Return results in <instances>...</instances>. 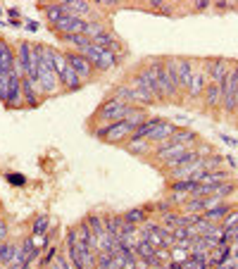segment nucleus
I'll return each mask as SVG.
<instances>
[{"mask_svg": "<svg viewBox=\"0 0 238 269\" xmlns=\"http://www.w3.org/2000/svg\"><path fill=\"white\" fill-rule=\"evenodd\" d=\"M129 86H133L136 91H141L145 93L148 98H153L155 103L162 100V95H159V86H158V74H155V69L153 67H148V64H141L131 77L127 79Z\"/></svg>", "mask_w": 238, "mask_h": 269, "instance_id": "nucleus-1", "label": "nucleus"}, {"mask_svg": "<svg viewBox=\"0 0 238 269\" xmlns=\"http://www.w3.org/2000/svg\"><path fill=\"white\" fill-rule=\"evenodd\" d=\"M195 153H198L200 158L205 160V158H210V155H214L217 150H214V148H212V145H210V143H207V141H200V143H198V145H195Z\"/></svg>", "mask_w": 238, "mask_h": 269, "instance_id": "nucleus-39", "label": "nucleus"}, {"mask_svg": "<svg viewBox=\"0 0 238 269\" xmlns=\"http://www.w3.org/2000/svg\"><path fill=\"white\" fill-rule=\"evenodd\" d=\"M50 231V215L48 212H38L31 219V231L29 234H48Z\"/></svg>", "mask_w": 238, "mask_h": 269, "instance_id": "nucleus-27", "label": "nucleus"}, {"mask_svg": "<svg viewBox=\"0 0 238 269\" xmlns=\"http://www.w3.org/2000/svg\"><path fill=\"white\" fill-rule=\"evenodd\" d=\"M234 98H236V110H238V86L234 88Z\"/></svg>", "mask_w": 238, "mask_h": 269, "instance_id": "nucleus-57", "label": "nucleus"}, {"mask_svg": "<svg viewBox=\"0 0 238 269\" xmlns=\"http://www.w3.org/2000/svg\"><path fill=\"white\" fill-rule=\"evenodd\" d=\"M60 250H62V245H55V243H53V245L48 248L46 253L41 255V260H38V269L50 267V265H53V262L57 260V255H60Z\"/></svg>", "mask_w": 238, "mask_h": 269, "instance_id": "nucleus-32", "label": "nucleus"}, {"mask_svg": "<svg viewBox=\"0 0 238 269\" xmlns=\"http://www.w3.org/2000/svg\"><path fill=\"white\" fill-rule=\"evenodd\" d=\"M238 190V181L236 179H229V181H224V184H217V186H214V195H217V198H229V195H231V193H236Z\"/></svg>", "mask_w": 238, "mask_h": 269, "instance_id": "nucleus-33", "label": "nucleus"}, {"mask_svg": "<svg viewBox=\"0 0 238 269\" xmlns=\"http://www.w3.org/2000/svg\"><path fill=\"white\" fill-rule=\"evenodd\" d=\"M198 184L193 179H181V181H167V190L169 193H190Z\"/></svg>", "mask_w": 238, "mask_h": 269, "instance_id": "nucleus-29", "label": "nucleus"}, {"mask_svg": "<svg viewBox=\"0 0 238 269\" xmlns=\"http://www.w3.org/2000/svg\"><path fill=\"white\" fill-rule=\"evenodd\" d=\"M155 255V248H153V243L150 241H138V245H136V257H143V260H148V257H153Z\"/></svg>", "mask_w": 238, "mask_h": 269, "instance_id": "nucleus-35", "label": "nucleus"}, {"mask_svg": "<svg viewBox=\"0 0 238 269\" xmlns=\"http://www.w3.org/2000/svg\"><path fill=\"white\" fill-rule=\"evenodd\" d=\"M203 103H205V110L210 112H217L222 108V88H219V83L207 81L205 91H203Z\"/></svg>", "mask_w": 238, "mask_h": 269, "instance_id": "nucleus-12", "label": "nucleus"}, {"mask_svg": "<svg viewBox=\"0 0 238 269\" xmlns=\"http://www.w3.org/2000/svg\"><path fill=\"white\" fill-rule=\"evenodd\" d=\"M86 24H88V19H81L77 15H64L50 29L57 33V38H60V36H69V33H86Z\"/></svg>", "mask_w": 238, "mask_h": 269, "instance_id": "nucleus-7", "label": "nucleus"}, {"mask_svg": "<svg viewBox=\"0 0 238 269\" xmlns=\"http://www.w3.org/2000/svg\"><path fill=\"white\" fill-rule=\"evenodd\" d=\"M112 124H114V122H105L103 127H98V129H91V131H93V136H95V138H100V141H103V138L107 136V131H110V129H112Z\"/></svg>", "mask_w": 238, "mask_h": 269, "instance_id": "nucleus-45", "label": "nucleus"}, {"mask_svg": "<svg viewBox=\"0 0 238 269\" xmlns=\"http://www.w3.org/2000/svg\"><path fill=\"white\" fill-rule=\"evenodd\" d=\"M86 224H88V229H91V234L93 236H100L103 231H105V219H103V215H98V212H91L88 217H83Z\"/></svg>", "mask_w": 238, "mask_h": 269, "instance_id": "nucleus-31", "label": "nucleus"}, {"mask_svg": "<svg viewBox=\"0 0 238 269\" xmlns=\"http://www.w3.org/2000/svg\"><path fill=\"white\" fill-rule=\"evenodd\" d=\"M15 57L17 62L22 64V69H24V77L31 79V41H17Z\"/></svg>", "mask_w": 238, "mask_h": 269, "instance_id": "nucleus-13", "label": "nucleus"}, {"mask_svg": "<svg viewBox=\"0 0 238 269\" xmlns=\"http://www.w3.org/2000/svg\"><path fill=\"white\" fill-rule=\"evenodd\" d=\"M222 229H236L238 226V210H231L226 217H224V222L219 224Z\"/></svg>", "mask_w": 238, "mask_h": 269, "instance_id": "nucleus-40", "label": "nucleus"}, {"mask_svg": "<svg viewBox=\"0 0 238 269\" xmlns=\"http://www.w3.org/2000/svg\"><path fill=\"white\" fill-rule=\"evenodd\" d=\"M234 236H236V241H234V243H238V226L234 229Z\"/></svg>", "mask_w": 238, "mask_h": 269, "instance_id": "nucleus-58", "label": "nucleus"}, {"mask_svg": "<svg viewBox=\"0 0 238 269\" xmlns=\"http://www.w3.org/2000/svg\"><path fill=\"white\" fill-rule=\"evenodd\" d=\"M15 245L12 241H2L0 243V265H5V267H10L12 265V260H15Z\"/></svg>", "mask_w": 238, "mask_h": 269, "instance_id": "nucleus-30", "label": "nucleus"}, {"mask_svg": "<svg viewBox=\"0 0 238 269\" xmlns=\"http://www.w3.org/2000/svg\"><path fill=\"white\" fill-rule=\"evenodd\" d=\"M172 210H176L169 200H159V203H155V215L158 217H162V215H167V212H172Z\"/></svg>", "mask_w": 238, "mask_h": 269, "instance_id": "nucleus-43", "label": "nucleus"}, {"mask_svg": "<svg viewBox=\"0 0 238 269\" xmlns=\"http://www.w3.org/2000/svg\"><path fill=\"white\" fill-rule=\"evenodd\" d=\"M122 105H124V100H119V98H114V95H107V98L98 105V110L93 112V122H112L114 112L119 110Z\"/></svg>", "mask_w": 238, "mask_h": 269, "instance_id": "nucleus-8", "label": "nucleus"}, {"mask_svg": "<svg viewBox=\"0 0 238 269\" xmlns=\"http://www.w3.org/2000/svg\"><path fill=\"white\" fill-rule=\"evenodd\" d=\"M176 129H179V127H176L174 122L164 119V122H162V124H159L158 129H153V134L148 136V141L153 143V145H159V143H167L169 138H172V134H174Z\"/></svg>", "mask_w": 238, "mask_h": 269, "instance_id": "nucleus-16", "label": "nucleus"}, {"mask_svg": "<svg viewBox=\"0 0 238 269\" xmlns=\"http://www.w3.org/2000/svg\"><path fill=\"white\" fill-rule=\"evenodd\" d=\"M155 260H158L159 265H169V262H172L169 248H155Z\"/></svg>", "mask_w": 238, "mask_h": 269, "instance_id": "nucleus-42", "label": "nucleus"}, {"mask_svg": "<svg viewBox=\"0 0 238 269\" xmlns=\"http://www.w3.org/2000/svg\"><path fill=\"white\" fill-rule=\"evenodd\" d=\"M107 269H124V260H122L119 255H112L110 267H107Z\"/></svg>", "mask_w": 238, "mask_h": 269, "instance_id": "nucleus-48", "label": "nucleus"}, {"mask_svg": "<svg viewBox=\"0 0 238 269\" xmlns=\"http://www.w3.org/2000/svg\"><path fill=\"white\" fill-rule=\"evenodd\" d=\"M81 55L93 64V69H95V72H100V74L110 72V69H114L117 64L122 62V60H119V55H114L112 50H105V48L95 46V43H91L86 50H81Z\"/></svg>", "mask_w": 238, "mask_h": 269, "instance_id": "nucleus-2", "label": "nucleus"}, {"mask_svg": "<svg viewBox=\"0 0 238 269\" xmlns=\"http://www.w3.org/2000/svg\"><path fill=\"white\" fill-rule=\"evenodd\" d=\"M64 5H67L69 15H77V17H81V19H91V15H93V5H91V2H83V0H64Z\"/></svg>", "mask_w": 238, "mask_h": 269, "instance_id": "nucleus-23", "label": "nucleus"}, {"mask_svg": "<svg viewBox=\"0 0 238 269\" xmlns=\"http://www.w3.org/2000/svg\"><path fill=\"white\" fill-rule=\"evenodd\" d=\"M77 243H79V231H77V226H69L67 234H64V250L67 248H74Z\"/></svg>", "mask_w": 238, "mask_h": 269, "instance_id": "nucleus-37", "label": "nucleus"}, {"mask_svg": "<svg viewBox=\"0 0 238 269\" xmlns=\"http://www.w3.org/2000/svg\"><path fill=\"white\" fill-rule=\"evenodd\" d=\"M112 95H114V98H119V100H124V103H129V105H136V108H148V105H153V103H155L153 98H148L145 93L136 91L133 86H129L127 81H124V83H117V86H114V91H112Z\"/></svg>", "mask_w": 238, "mask_h": 269, "instance_id": "nucleus-5", "label": "nucleus"}, {"mask_svg": "<svg viewBox=\"0 0 238 269\" xmlns=\"http://www.w3.org/2000/svg\"><path fill=\"white\" fill-rule=\"evenodd\" d=\"M224 162H226V164H229V167H231V169H234V172H236L238 162H236V158H234V155H229V158H224Z\"/></svg>", "mask_w": 238, "mask_h": 269, "instance_id": "nucleus-55", "label": "nucleus"}, {"mask_svg": "<svg viewBox=\"0 0 238 269\" xmlns=\"http://www.w3.org/2000/svg\"><path fill=\"white\" fill-rule=\"evenodd\" d=\"M148 117H150V114L145 112V108H133V112L129 114L127 119H124V122H127V124H129L131 129H138V127L143 124V122L148 119Z\"/></svg>", "mask_w": 238, "mask_h": 269, "instance_id": "nucleus-34", "label": "nucleus"}, {"mask_svg": "<svg viewBox=\"0 0 238 269\" xmlns=\"http://www.w3.org/2000/svg\"><path fill=\"white\" fill-rule=\"evenodd\" d=\"M164 72L169 77V83L181 93V86H179V57H164Z\"/></svg>", "mask_w": 238, "mask_h": 269, "instance_id": "nucleus-25", "label": "nucleus"}, {"mask_svg": "<svg viewBox=\"0 0 238 269\" xmlns=\"http://www.w3.org/2000/svg\"><path fill=\"white\" fill-rule=\"evenodd\" d=\"M188 148H184V145H179V143H159V145H155V150H153V155L158 158V164L159 162H164V160L169 158H176V155H181V153H186Z\"/></svg>", "mask_w": 238, "mask_h": 269, "instance_id": "nucleus-14", "label": "nucleus"}, {"mask_svg": "<svg viewBox=\"0 0 238 269\" xmlns=\"http://www.w3.org/2000/svg\"><path fill=\"white\" fill-rule=\"evenodd\" d=\"M164 122V117H148L138 129H133V134L129 136V141H138V138H148L153 134V129H158Z\"/></svg>", "mask_w": 238, "mask_h": 269, "instance_id": "nucleus-19", "label": "nucleus"}, {"mask_svg": "<svg viewBox=\"0 0 238 269\" xmlns=\"http://www.w3.org/2000/svg\"><path fill=\"white\" fill-rule=\"evenodd\" d=\"M24 22H26V24H24V29H26V31L36 33V31H38V29H41V24H38L36 19H24Z\"/></svg>", "mask_w": 238, "mask_h": 269, "instance_id": "nucleus-50", "label": "nucleus"}, {"mask_svg": "<svg viewBox=\"0 0 238 269\" xmlns=\"http://www.w3.org/2000/svg\"><path fill=\"white\" fill-rule=\"evenodd\" d=\"M207 81H210V79H207L205 72H203L200 67H195V74H193V81H190L186 95H188V98H203V91H205Z\"/></svg>", "mask_w": 238, "mask_h": 269, "instance_id": "nucleus-20", "label": "nucleus"}, {"mask_svg": "<svg viewBox=\"0 0 238 269\" xmlns=\"http://www.w3.org/2000/svg\"><path fill=\"white\" fill-rule=\"evenodd\" d=\"M2 15H5V10H2V5H0V19H2Z\"/></svg>", "mask_w": 238, "mask_h": 269, "instance_id": "nucleus-60", "label": "nucleus"}, {"mask_svg": "<svg viewBox=\"0 0 238 269\" xmlns=\"http://www.w3.org/2000/svg\"><path fill=\"white\" fill-rule=\"evenodd\" d=\"M153 269H167V265H158V267H153Z\"/></svg>", "mask_w": 238, "mask_h": 269, "instance_id": "nucleus-59", "label": "nucleus"}, {"mask_svg": "<svg viewBox=\"0 0 238 269\" xmlns=\"http://www.w3.org/2000/svg\"><path fill=\"white\" fill-rule=\"evenodd\" d=\"M222 141L226 143V145H231V148H236V145H238L236 138H231V136H226V134H222Z\"/></svg>", "mask_w": 238, "mask_h": 269, "instance_id": "nucleus-54", "label": "nucleus"}, {"mask_svg": "<svg viewBox=\"0 0 238 269\" xmlns=\"http://www.w3.org/2000/svg\"><path fill=\"white\" fill-rule=\"evenodd\" d=\"M122 219L127 224H136V226H141V224H145L150 217L143 212V207H131V210H127V212H122Z\"/></svg>", "mask_w": 238, "mask_h": 269, "instance_id": "nucleus-26", "label": "nucleus"}, {"mask_svg": "<svg viewBox=\"0 0 238 269\" xmlns=\"http://www.w3.org/2000/svg\"><path fill=\"white\" fill-rule=\"evenodd\" d=\"M38 83H41V91H43V98H53V95H60L64 91L62 88V81L60 77L55 74L53 64H50V57H48V48H46V55L38 64Z\"/></svg>", "mask_w": 238, "mask_h": 269, "instance_id": "nucleus-3", "label": "nucleus"}, {"mask_svg": "<svg viewBox=\"0 0 238 269\" xmlns=\"http://www.w3.org/2000/svg\"><path fill=\"white\" fill-rule=\"evenodd\" d=\"M133 134V129L129 127L127 122H114L112 129L107 131V136L103 138L105 143H110V145H124L129 141V136Z\"/></svg>", "mask_w": 238, "mask_h": 269, "instance_id": "nucleus-10", "label": "nucleus"}, {"mask_svg": "<svg viewBox=\"0 0 238 269\" xmlns=\"http://www.w3.org/2000/svg\"><path fill=\"white\" fill-rule=\"evenodd\" d=\"M231 179V169H212V172H198L193 176L195 184H205V186H217V184H224Z\"/></svg>", "mask_w": 238, "mask_h": 269, "instance_id": "nucleus-11", "label": "nucleus"}, {"mask_svg": "<svg viewBox=\"0 0 238 269\" xmlns=\"http://www.w3.org/2000/svg\"><path fill=\"white\" fill-rule=\"evenodd\" d=\"M0 219H2V203H0Z\"/></svg>", "mask_w": 238, "mask_h": 269, "instance_id": "nucleus-61", "label": "nucleus"}, {"mask_svg": "<svg viewBox=\"0 0 238 269\" xmlns=\"http://www.w3.org/2000/svg\"><path fill=\"white\" fill-rule=\"evenodd\" d=\"M193 74H195V64L190 57H179V86H181V91L186 93L190 86V81H193Z\"/></svg>", "mask_w": 238, "mask_h": 269, "instance_id": "nucleus-15", "label": "nucleus"}, {"mask_svg": "<svg viewBox=\"0 0 238 269\" xmlns=\"http://www.w3.org/2000/svg\"><path fill=\"white\" fill-rule=\"evenodd\" d=\"M107 29H110V27H107L105 22H100V19H88V24H86V33H83V36H88L91 41H95L98 36H103Z\"/></svg>", "mask_w": 238, "mask_h": 269, "instance_id": "nucleus-28", "label": "nucleus"}, {"mask_svg": "<svg viewBox=\"0 0 238 269\" xmlns=\"http://www.w3.org/2000/svg\"><path fill=\"white\" fill-rule=\"evenodd\" d=\"M231 210H234V205H231V203H219V205L212 207V210H205V212H203V219H205V222H210V224H222L224 217H226Z\"/></svg>", "mask_w": 238, "mask_h": 269, "instance_id": "nucleus-22", "label": "nucleus"}, {"mask_svg": "<svg viewBox=\"0 0 238 269\" xmlns=\"http://www.w3.org/2000/svg\"><path fill=\"white\" fill-rule=\"evenodd\" d=\"M93 269H100V267H98V265H95V267H93Z\"/></svg>", "mask_w": 238, "mask_h": 269, "instance_id": "nucleus-62", "label": "nucleus"}, {"mask_svg": "<svg viewBox=\"0 0 238 269\" xmlns=\"http://www.w3.org/2000/svg\"><path fill=\"white\" fill-rule=\"evenodd\" d=\"M7 236H10V226H7L5 219H0V243H2V241H7Z\"/></svg>", "mask_w": 238, "mask_h": 269, "instance_id": "nucleus-49", "label": "nucleus"}, {"mask_svg": "<svg viewBox=\"0 0 238 269\" xmlns=\"http://www.w3.org/2000/svg\"><path fill=\"white\" fill-rule=\"evenodd\" d=\"M48 57H50V64H53L55 74H57V77H60V81H62L64 69L69 67V62H67V55H64V50H60V48H50V46H48Z\"/></svg>", "mask_w": 238, "mask_h": 269, "instance_id": "nucleus-21", "label": "nucleus"}, {"mask_svg": "<svg viewBox=\"0 0 238 269\" xmlns=\"http://www.w3.org/2000/svg\"><path fill=\"white\" fill-rule=\"evenodd\" d=\"M110 260H112L110 253H98V262H95V265H98L100 269H107L110 267Z\"/></svg>", "mask_w": 238, "mask_h": 269, "instance_id": "nucleus-47", "label": "nucleus"}, {"mask_svg": "<svg viewBox=\"0 0 238 269\" xmlns=\"http://www.w3.org/2000/svg\"><path fill=\"white\" fill-rule=\"evenodd\" d=\"M143 212H145V215H148V217H153V215H155V203H143Z\"/></svg>", "mask_w": 238, "mask_h": 269, "instance_id": "nucleus-52", "label": "nucleus"}, {"mask_svg": "<svg viewBox=\"0 0 238 269\" xmlns=\"http://www.w3.org/2000/svg\"><path fill=\"white\" fill-rule=\"evenodd\" d=\"M145 64L153 67L155 74H158V86H159V95H162V100H169V103L179 100V95L181 93L169 83V77H167V72H164V57H150Z\"/></svg>", "mask_w": 238, "mask_h": 269, "instance_id": "nucleus-4", "label": "nucleus"}, {"mask_svg": "<svg viewBox=\"0 0 238 269\" xmlns=\"http://www.w3.org/2000/svg\"><path fill=\"white\" fill-rule=\"evenodd\" d=\"M64 55H67V62H69V67L77 72V77H79L81 81H91L98 74L93 69V64L88 62L81 53H77V50H64Z\"/></svg>", "mask_w": 238, "mask_h": 269, "instance_id": "nucleus-6", "label": "nucleus"}, {"mask_svg": "<svg viewBox=\"0 0 238 269\" xmlns=\"http://www.w3.org/2000/svg\"><path fill=\"white\" fill-rule=\"evenodd\" d=\"M103 219H105V231H107L112 238H119V231H122V226H124L122 215H119V212H107V215H103Z\"/></svg>", "mask_w": 238, "mask_h": 269, "instance_id": "nucleus-24", "label": "nucleus"}, {"mask_svg": "<svg viewBox=\"0 0 238 269\" xmlns=\"http://www.w3.org/2000/svg\"><path fill=\"white\" fill-rule=\"evenodd\" d=\"M172 143H179V145H184V148H188V150H193L198 143H200V136L193 131V129H176L174 134H172V138H169Z\"/></svg>", "mask_w": 238, "mask_h": 269, "instance_id": "nucleus-17", "label": "nucleus"}, {"mask_svg": "<svg viewBox=\"0 0 238 269\" xmlns=\"http://www.w3.org/2000/svg\"><path fill=\"white\" fill-rule=\"evenodd\" d=\"M169 255H172V262H186L190 255H188V250L186 248H179V245H174V248H169Z\"/></svg>", "mask_w": 238, "mask_h": 269, "instance_id": "nucleus-38", "label": "nucleus"}, {"mask_svg": "<svg viewBox=\"0 0 238 269\" xmlns=\"http://www.w3.org/2000/svg\"><path fill=\"white\" fill-rule=\"evenodd\" d=\"M231 74L238 79V60H234V62H231Z\"/></svg>", "mask_w": 238, "mask_h": 269, "instance_id": "nucleus-56", "label": "nucleus"}, {"mask_svg": "<svg viewBox=\"0 0 238 269\" xmlns=\"http://www.w3.org/2000/svg\"><path fill=\"white\" fill-rule=\"evenodd\" d=\"M5 15H7V19H22L19 7H7V10H5Z\"/></svg>", "mask_w": 238, "mask_h": 269, "instance_id": "nucleus-51", "label": "nucleus"}, {"mask_svg": "<svg viewBox=\"0 0 238 269\" xmlns=\"http://www.w3.org/2000/svg\"><path fill=\"white\" fill-rule=\"evenodd\" d=\"M212 7L217 12H231V10H238V2H234V0H212Z\"/></svg>", "mask_w": 238, "mask_h": 269, "instance_id": "nucleus-36", "label": "nucleus"}, {"mask_svg": "<svg viewBox=\"0 0 238 269\" xmlns=\"http://www.w3.org/2000/svg\"><path fill=\"white\" fill-rule=\"evenodd\" d=\"M127 153L131 155H138V158H145V155H153V150H155V145L148 141V138H138V141H127L122 145Z\"/></svg>", "mask_w": 238, "mask_h": 269, "instance_id": "nucleus-18", "label": "nucleus"}, {"mask_svg": "<svg viewBox=\"0 0 238 269\" xmlns=\"http://www.w3.org/2000/svg\"><path fill=\"white\" fill-rule=\"evenodd\" d=\"M7 27H15V29H22V27H24V19H7Z\"/></svg>", "mask_w": 238, "mask_h": 269, "instance_id": "nucleus-53", "label": "nucleus"}, {"mask_svg": "<svg viewBox=\"0 0 238 269\" xmlns=\"http://www.w3.org/2000/svg\"><path fill=\"white\" fill-rule=\"evenodd\" d=\"M212 7V0H195L193 2V12H207Z\"/></svg>", "mask_w": 238, "mask_h": 269, "instance_id": "nucleus-46", "label": "nucleus"}, {"mask_svg": "<svg viewBox=\"0 0 238 269\" xmlns=\"http://www.w3.org/2000/svg\"><path fill=\"white\" fill-rule=\"evenodd\" d=\"M5 179H7L12 186H26V176L19 174V172H7V174H5Z\"/></svg>", "mask_w": 238, "mask_h": 269, "instance_id": "nucleus-41", "label": "nucleus"}, {"mask_svg": "<svg viewBox=\"0 0 238 269\" xmlns=\"http://www.w3.org/2000/svg\"><path fill=\"white\" fill-rule=\"evenodd\" d=\"M167 200H169L174 207H181L186 200H188V193H169V198H167Z\"/></svg>", "mask_w": 238, "mask_h": 269, "instance_id": "nucleus-44", "label": "nucleus"}, {"mask_svg": "<svg viewBox=\"0 0 238 269\" xmlns=\"http://www.w3.org/2000/svg\"><path fill=\"white\" fill-rule=\"evenodd\" d=\"M36 7L43 12V17H46V22L50 24V27H53V24H57L64 15H69V10H67L64 0H62V2H38Z\"/></svg>", "mask_w": 238, "mask_h": 269, "instance_id": "nucleus-9", "label": "nucleus"}]
</instances>
